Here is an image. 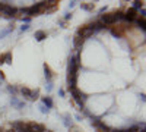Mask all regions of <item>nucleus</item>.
I'll return each instance as SVG.
<instances>
[{
	"mask_svg": "<svg viewBox=\"0 0 146 132\" xmlns=\"http://www.w3.org/2000/svg\"><path fill=\"white\" fill-rule=\"evenodd\" d=\"M44 132H53V131H50V129H45Z\"/></svg>",
	"mask_w": 146,
	"mask_h": 132,
	"instance_id": "35",
	"label": "nucleus"
},
{
	"mask_svg": "<svg viewBox=\"0 0 146 132\" xmlns=\"http://www.w3.org/2000/svg\"><path fill=\"white\" fill-rule=\"evenodd\" d=\"M40 98V90L36 88V90H32L31 91V97H29V101H36Z\"/></svg>",
	"mask_w": 146,
	"mask_h": 132,
	"instance_id": "18",
	"label": "nucleus"
},
{
	"mask_svg": "<svg viewBox=\"0 0 146 132\" xmlns=\"http://www.w3.org/2000/svg\"><path fill=\"white\" fill-rule=\"evenodd\" d=\"M82 112H83V116H86V117H89V119H91V117L94 116V115H92V113L89 112V109H86V107H85V109H83Z\"/></svg>",
	"mask_w": 146,
	"mask_h": 132,
	"instance_id": "26",
	"label": "nucleus"
},
{
	"mask_svg": "<svg viewBox=\"0 0 146 132\" xmlns=\"http://www.w3.org/2000/svg\"><path fill=\"white\" fill-rule=\"evenodd\" d=\"M3 82H5V75L2 74V72H0V85H2Z\"/></svg>",
	"mask_w": 146,
	"mask_h": 132,
	"instance_id": "33",
	"label": "nucleus"
},
{
	"mask_svg": "<svg viewBox=\"0 0 146 132\" xmlns=\"http://www.w3.org/2000/svg\"><path fill=\"white\" fill-rule=\"evenodd\" d=\"M38 109H40V112H41L42 115H48V113H50V110H48L45 106H42V104H40V107H38Z\"/></svg>",
	"mask_w": 146,
	"mask_h": 132,
	"instance_id": "23",
	"label": "nucleus"
},
{
	"mask_svg": "<svg viewBox=\"0 0 146 132\" xmlns=\"http://www.w3.org/2000/svg\"><path fill=\"white\" fill-rule=\"evenodd\" d=\"M80 7L86 12H94L95 9V3H80Z\"/></svg>",
	"mask_w": 146,
	"mask_h": 132,
	"instance_id": "17",
	"label": "nucleus"
},
{
	"mask_svg": "<svg viewBox=\"0 0 146 132\" xmlns=\"http://www.w3.org/2000/svg\"><path fill=\"white\" fill-rule=\"evenodd\" d=\"M57 25H58L60 28H66V22H64L63 19H58V21H57Z\"/></svg>",
	"mask_w": 146,
	"mask_h": 132,
	"instance_id": "27",
	"label": "nucleus"
},
{
	"mask_svg": "<svg viewBox=\"0 0 146 132\" xmlns=\"http://www.w3.org/2000/svg\"><path fill=\"white\" fill-rule=\"evenodd\" d=\"M19 90V94L23 97V100H29V97H31V88H28V87H19L18 88Z\"/></svg>",
	"mask_w": 146,
	"mask_h": 132,
	"instance_id": "13",
	"label": "nucleus"
},
{
	"mask_svg": "<svg viewBox=\"0 0 146 132\" xmlns=\"http://www.w3.org/2000/svg\"><path fill=\"white\" fill-rule=\"evenodd\" d=\"M5 132H15L13 129H7V131H5Z\"/></svg>",
	"mask_w": 146,
	"mask_h": 132,
	"instance_id": "34",
	"label": "nucleus"
},
{
	"mask_svg": "<svg viewBox=\"0 0 146 132\" xmlns=\"http://www.w3.org/2000/svg\"><path fill=\"white\" fill-rule=\"evenodd\" d=\"M70 92V95H72V98H73V101H83V103H86V100H88V94H85L82 90H79V88H73L72 91H69Z\"/></svg>",
	"mask_w": 146,
	"mask_h": 132,
	"instance_id": "2",
	"label": "nucleus"
},
{
	"mask_svg": "<svg viewBox=\"0 0 146 132\" xmlns=\"http://www.w3.org/2000/svg\"><path fill=\"white\" fill-rule=\"evenodd\" d=\"M78 3H79V2H75V0H72V2H69L67 7H69V9H73V7H75V6H76Z\"/></svg>",
	"mask_w": 146,
	"mask_h": 132,
	"instance_id": "29",
	"label": "nucleus"
},
{
	"mask_svg": "<svg viewBox=\"0 0 146 132\" xmlns=\"http://www.w3.org/2000/svg\"><path fill=\"white\" fill-rule=\"evenodd\" d=\"M3 63H7V65L12 63V52H6L3 54H0V65Z\"/></svg>",
	"mask_w": 146,
	"mask_h": 132,
	"instance_id": "11",
	"label": "nucleus"
},
{
	"mask_svg": "<svg viewBox=\"0 0 146 132\" xmlns=\"http://www.w3.org/2000/svg\"><path fill=\"white\" fill-rule=\"evenodd\" d=\"M76 34L79 35V37H82L83 40H88V38H92L94 37V29L89 25H83V27H80L76 31Z\"/></svg>",
	"mask_w": 146,
	"mask_h": 132,
	"instance_id": "3",
	"label": "nucleus"
},
{
	"mask_svg": "<svg viewBox=\"0 0 146 132\" xmlns=\"http://www.w3.org/2000/svg\"><path fill=\"white\" fill-rule=\"evenodd\" d=\"M29 28H31V25H27V23H23V25L19 28V31H21V32H27V31H29Z\"/></svg>",
	"mask_w": 146,
	"mask_h": 132,
	"instance_id": "25",
	"label": "nucleus"
},
{
	"mask_svg": "<svg viewBox=\"0 0 146 132\" xmlns=\"http://www.w3.org/2000/svg\"><path fill=\"white\" fill-rule=\"evenodd\" d=\"M44 78H45L47 82L53 81V70L50 69V66H48L47 63H44Z\"/></svg>",
	"mask_w": 146,
	"mask_h": 132,
	"instance_id": "12",
	"label": "nucleus"
},
{
	"mask_svg": "<svg viewBox=\"0 0 146 132\" xmlns=\"http://www.w3.org/2000/svg\"><path fill=\"white\" fill-rule=\"evenodd\" d=\"M72 117H75V119H76L78 122H80V121H82V115H79V113H76L75 116H72Z\"/></svg>",
	"mask_w": 146,
	"mask_h": 132,
	"instance_id": "32",
	"label": "nucleus"
},
{
	"mask_svg": "<svg viewBox=\"0 0 146 132\" xmlns=\"http://www.w3.org/2000/svg\"><path fill=\"white\" fill-rule=\"evenodd\" d=\"M57 7H58V2H57V0H53V2H47V7H45V12H44V13H45V15L51 13V12H54Z\"/></svg>",
	"mask_w": 146,
	"mask_h": 132,
	"instance_id": "8",
	"label": "nucleus"
},
{
	"mask_svg": "<svg viewBox=\"0 0 146 132\" xmlns=\"http://www.w3.org/2000/svg\"><path fill=\"white\" fill-rule=\"evenodd\" d=\"M29 123V128L32 132H44L45 131V126L42 123H36V122H28Z\"/></svg>",
	"mask_w": 146,
	"mask_h": 132,
	"instance_id": "10",
	"label": "nucleus"
},
{
	"mask_svg": "<svg viewBox=\"0 0 146 132\" xmlns=\"http://www.w3.org/2000/svg\"><path fill=\"white\" fill-rule=\"evenodd\" d=\"M6 91L10 94V97H18V95H19V90H18L16 85H7Z\"/></svg>",
	"mask_w": 146,
	"mask_h": 132,
	"instance_id": "16",
	"label": "nucleus"
},
{
	"mask_svg": "<svg viewBox=\"0 0 146 132\" xmlns=\"http://www.w3.org/2000/svg\"><path fill=\"white\" fill-rule=\"evenodd\" d=\"M69 132H80V129H79L76 125H73V126H70V128H69Z\"/></svg>",
	"mask_w": 146,
	"mask_h": 132,
	"instance_id": "28",
	"label": "nucleus"
},
{
	"mask_svg": "<svg viewBox=\"0 0 146 132\" xmlns=\"http://www.w3.org/2000/svg\"><path fill=\"white\" fill-rule=\"evenodd\" d=\"M41 104L45 106L48 110H51L53 107H54V101H53V98H51V97H48V95H45V97H41Z\"/></svg>",
	"mask_w": 146,
	"mask_h": 132,
	"instance_id": "9",
	"label": "nucleus"
},
{
	"mask_svg": "<svg viewBox=\"0 0 146 132\" xmlns=\"http://www.w3.org/2000/svg\"><path fill=\"white\" fill-rule=\"evenodd\" d=\"M105 12H107V6H102V7L98 10V13H100V16H101L102 13H105Z\"/></svg>",
	"mask_w": 146,
	"mask_h": 132,
	"instance_id": "30",
	"label": "nucleus"
},
{
	"mask_svg": "<svg viewBox=\"0 0 146 132\" xmlns=\"http://www.w3.org/2000/svg\"><path fill=\"white\" fill-rule=\"evenodd\" d=\"M27 107V101L25 100H19V104L16 107V110H22V109H25Z\"/></svg>",
	"mask_w": 146,
	"mask_h": 132,
	"instance_id": "22",
	"label": "nucleus"
},
{
	"mask_svg": "<svg viewBox=\"0 0 146 132\" xmlns=\"http://www.w3.org/2000/svg\"><path fill=\"white\" fill-rule=\"evenodd\" d=\"M62 119H63V125H64L67 129H69L70 126L75 125V122H73V117H72L70 113H64V115H62Z\"/></svg>",
	"mask_w": 146,
	"mask_h": 132,
	"instance_id": "7",
	"label": "nucleus"
},
{
	"mask_svg": "<svg viewBox=\"0 0 146 132\" xmlns=\"http://www.w3.org/2000/svg\"><path fill=\"white\" fill-rule=\"evenodd\" d=\"M80 132H82V131H80Z\"/></svg>",
	"mask_w": 146,
	"mask_h": 132,
	"instance_id": "36",
	"label": "nucleus"
},
{
	"mask_svg": "<svg viewBox=\"0 0 146 132\" xmlns=\"http://www.w3.org/2000/svg\"><path fill=\"white\" fill-rule=\"evenodd\" d=\"M34 38H35L36 41H44V40L47 38V32H45V31H42V29L35 31V34H34Z\"/></svg>",
	"mask_w": 146,
	"mask_h": 132,
	"instance_id": "15",
	"label": "nucleus"
},
{
	"mask_svg": "<svg viewBox=\"0 0 146 132\" xmlns=\"http://www.w3.org/2000/svg\"><path fill=\"white\" fill-rule=\"evenodd\" d=\"M53 81L51 82H45V90H47V92H51L53 91Z\"/></svg>",
	"mask_w": 146,
	"mask_h": 132,
	"instance_id": "24",
	"label": "nucleus"
},
{
	"mask_svg": "<svg viewBox=\"0 0 146 132\" xmlns=\"http://www.w3.org/2000/svg\"><path fill=\"white\" fill-rule=\"evenodd\" d=\"M13 29H15V27H13V25H10V27H7V28H3V29H0V40L6 38L9 34H12V32H13Z\"/></svg>",
	"mask_w": 146,
	"mask_h": 132,
	"instance_id": "14",
	"label": "nucleus"
},
{
	"mask_svg": "<svg viewBox=\"0 0 146 132\" xmlns=\"http://www.w3.org/2000/svg\"><path fill=\"white\" fill-rule=\"evenodd\" d=\"M9 104L13 107V109H16L18 107V104H19V98L18 97H10V100H9Z\"/></svg>",
	"mask_w": 146,
	"mask_h": 132,
	"instance_id": "20",
	"label": "nucleus"
},
{
	"mask_svg": "<svg viewBox=\"0 0 146 132\" xmlns=\"http://www.w3.org/2000/svg\"><path fill=\"white\" fill-rule=\"evenodd\" d=\"M72 18H73V15H72V12H66V13L63 15V18H62V19H63L64 22H69V21H70Z\"/></svg>",
	"mask_w": 146,
	"mask_h": 132,
	"instance_id": "21",
	"label": "nucleus"
},
{
	"mask_svg": "<svg viewBox=\"0 0 146 132\" xmlns=\"http://www.w3.org/2000/svg\"><path fill=\"white\" fill-rule=\"evenodd\" d=\"M72 43H73V49L76 50V53H79L82 50V47L85 46V43H86V40H83L82 37H79L78 34H75V37H73Z\"/></svg>",
	"mask_w": 146,
	"mask_h": 132,
	"instance_id": "5",
	"label": "nucleus"
},
{
	"mask_svg": "<svg viewBox=\"0 0 146 132\" xmlns=\"http://www.w3.org/2000/svg\"><path fill=\"white\" fill-rule=\"evenodd\" d=\"M88 25L94 29V35H98L100 32H102V31H105V25H104V23L98 19V18H96L95 21H92L91 23H88Z\"/></svg>",
	"mask_w": 146,
	"mask_h": 132,
	"instance_id": "4",
	"label": "nucleus"
},
{
	"mask_svg": "<svg viewBox=\"0 0 146 132\" xmlns=\"http://www.w3.org/2000/svg\"><path fill=\"white\" fill-rule=\"evenodd\" d=\"M110 35L115 40H120V38H124V34H126V25H121V23H117V25H113V27H108L105 28Z\"/></svg>",
	"mask_w": 146,
	"mask_h": 132,
	"instance_id": "1",
	"label": "nucleus"
},
{
	"mask_svg": "<svg viewBox=\"0 0 146 132\" xmlns=\"http://www.w3.org/2000/svg\"><path fill=\"white\" fill-rule=\"evenodd\" d=\"M58 95H60V97H64V95H66V91H64L63 88H58Z\"/></svg>",
	"mask_w": 146,
	"mask_h": 132,
	"instance_id": "31",
	"label": "nucleus"
},
{
	"mask_svg": "<svg viewBox=\"0 0 146 132\" xmlns=\"http://www.w3.org/2000/svg\"><path fill=\"white\" fill-rule=\"evenodd\" d=\"M133 25H135L136 28L142 29V32H145V28H146V19L142 18V16H137L135 19V22H133Z\"/></svg>",
	"mask_w": 146,
	"mask_h": 132,
	"instance_id": "6",
	"label": "nucleus"
},
{
	"mask_svg": "<svg viewBox=\"0 0 146 132\" xmlns=\"http://www.w3.org/2000/svg\"><path fill=\"white\" fill-rule=\"evenodd\" d=\"M131 9H135V10H140V9H143V2H139V0H135V2L131 3Z\"/></svg>",
	"mask_w": 146,
	"mask_h": 132,
	"instance_id": "19",
	"label": "nucleus"
}]
</instances>
